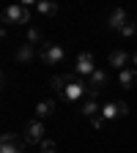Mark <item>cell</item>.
Returning a JSON list of instances; mask_svg holds the SVG:
<instances>
[{
  "label": "cell",
  "mask_w": 137,
  "mask_h": 153,
  "mask_svg": "<svg viewBox=\"0 0 137 153\" xmlns=\"http://www.w3.org/2000/svg\"><path fill=\"white\" fill-rule=\"evenodd\" d=\"M25 137H16V134L6 131L3 140H0V153H25Z\"/></svg>",
  "instance_id": "cell-5"
},
{
  "label": "cell",
  "mask_w": 137,
  "mask_h": 153,
  "mask_svg": "<svg viewBox=\"0 0 137 153\" xmlns=\"http://www.w3.org/2000/svg\"><path fill=\"white\" fill-rule=\"evenodd\" d=\"M96 68H99V66H96V60H93L91 52H80V55H77V63H74V74L77 76H88V79H91V74Z\"/></svg>",
  "instance_id": "cell-4"
},
{
  "label": "cell",
  "mask_w": 137,
  "mask_h": 153,
  "mask_svg": "<svg viewBox=\"0 0 137 153\" xmlns=\"http://www.w3.org/2000/svg\"><path fill=\"white\" fill-rule=\"evenodd\" d=\"M77 74H61V76H52V88L58 90V93H63L69 85H71V79H74Z\"/></svg>",
  "instance_id": "cell-16"
},
{
  "label": "cell",
  "mask_w": 137,
  "mask_h": 153,
  "mask_svg": "<svg viewBox=\"0 0 137 153\" xmlns=\"http://www.w3.org/2000/svg\"><path fill=\"white\" fill-rule=\"evenodd\" d=\"M129 63H132V55L129 52H124V49H112L110 52V66L112 68L124 71V68H129Z\"/></svg>",
  "instance_id": "cell-11"
},
{
  "label": "cell",
  "mask_w": 137,
  "mask_h": 153,
  "mask_svg": "<svg viewBox=\"0 0 137 153\" xmlns=\"http://www.w3.org/2000/svg\"><path fill=\"white\" fill-rule=\"evenodd\" d=\"M63 96V101H69V104H82L85 99H88V82H80V76H74V79H71V85L61 93Z\"/></svg>",
  "instance_id": "cell-2"
},
{
  "label": "cell",
  "mask_w": 137,
  "mask_h": 153,
  "mask_svg": "<svg viewBox=\"0 0 137 153\" xmlns=\"http://www.w3.org/2000/svg\"><path fill=\"white\" fill-rule=\"evenodd\" d=\"M80 112H82V118H88V120L93 123V120H96V118L102 115V107L96 104V99H93V96H88V99L80 104Z\"/></svg>",
  "instance_id": "cell-9"
},
{
  "label": "cell",
  "mask_w": 137,
  "mask_h": 153,
  "mask_svg": "<svg viewBox=\"0 0 137 153\" xmlns=\"http://www.w3.org/2000/svg\"><path fill=\"white\" fill-rule=\"evenodd\" d=\"M118 79H121V85H124V88H134V82H137V71L129 66V68L118 71Z\"/></svg>",
  "instance_id": "cell-15"
},
{
  "label": "cell",
  "mask_w": 137,
  "mask_h": 153,
  "mask_svg": "<svg viewBox=\"0 0 137 153\" xmlns=\"http://www.w3.org/2000/svg\"><path fill=\"white\" fill-rule=\"evenodd\" d=\"M33 57H36V47L33 44H22L16 49V63H30Z\"/></svg>",
  "instance_id": "cell-13"
},
{
  "label": "cell",
  "mask_w": 137,
  "mask_h": 153,
  "mask_svg": "<svg viewBox=\"0 0 137 153\" xmlns=\"http://www.w3.org/2000/svg\"><path fill=\"white\" fill-rule=\"evenodd\" d=\"M104 85H107V71H104V68H96V71L91 74V79H88V93L96 99V93H99Z\"/></svg>",
  "instance_id": "cell-8"
},
{
  "label": "cell",
  "mask_w": 137,
  "mask_h": 153,
  "mask_svg": "<svg viewBox=\"0 0 137 153\" xmlns=\"http://www.w3.org/2000/svg\"><path fill=\"white\" fill-rule=\"evenodd\" d=\"M55 112V101H38L36 104V120H44V118H49V115Z\"/></svg>",
  "instance_id": "cell-14"
},
{
  "label": "cell",
  "mask_w": 137,
  "mask_h": 153,
  "mask_svg": "<svg viewBox=\"0 0 137 153\" xmlns=\"http://www.w3.org/2000/svg\"><path fill=\"white\" fill-rule=\"evenodd\" d=\"M126 22H129V16H126L124 8H112L110 16H107V27H112V30H124Z\"/></svg>",
  "instance_id": "cell-10"
},
{
  "label": "cell",
  "mask_w": 137,
  "mask_h": 153,
  "mask_svg": "<svg viewBox=\"0 0 137 153\" xmlns=\"http://www.w3.org/2000/svg\"><path fill=\"white\" fill-rule=\"evenodd\" d=\"M132 68H134V71H137V49H134V52H132Z\"/></svg>",
  "instance_id": "cell-20"
},
{
  "label": "cell",
  "mask_w": 137,
  "mask_h": 153,
  "mask_svg": "<svg viewBox=\"0 0 137 153\" xmlns=\"http://www.w3.org/2000/svg\"><path fill=\"white\" fill-rule=\"evenodd\" d=\"M38 153H58V145L52 140H44L41 145H38Z\"/></svg>",
  "instance_id": "cell-17"
},
{
  "label": "cell",
  "mask_w": 137,
  "mask_h": 153,
  "mask_svg": "<svg viewBox=\"0 0 137 153\" xmlns=\"http://www.w3.org/2000/svg\"><path fill=\"white\" fill-rule=\"evenodd\" d=\"M25 140L30 142V145H41L47 137H44V123L41 120H30L28 123V128H25Z\"/></svg>",
  "instance_id": "cell-7"
},
{
  "label": "cell",
  "mask_w": 137,
  "mask_h": 153,
  "mask_svg": "<svg viewBox=\"0 0 137 153\" xmlns=\"http://www.w3.org/2000/svg\"><path fill=\"white\" fill-rule=\"evenodd\" d=\"M134 33H137V22H132V19H129V22H126V27L121 30V36H124V38H132Z\"/></svg>",
  "instance_id": "cell-19"
},
{
  "label": "cell",
  "mask_w": 137,
  "mask_h": 153,
  "mask_svg": "<svg viewBox=\"0 0 137 153\" xmlns=\"http://www.w3.org/2000/svg\"><path fill=\"white\" fill-rule=\"evenodd\" d=\"M63 47L61 44H44L41 47V52H38V57H41V60L47 63V66H58V63H61L63 60Z\"/></svg>",
  "instance_id": "cell-6"
},
{
  "label": "cell",
  "mask_w": 137,
  "mask_h": 153,
  "mask_svg": "<svg viewBox=\"0 0 137 153\" xmlns=\"http://www.w3.org/2000/svg\"><path fill=\"white\" fill-rule=\"evenodd\" d=\"M30 8H33L30 0H28V3H14V6H8L6 14H3V22L6 25H28L30 22Z\"/></svg>",
  "instance_id": "cell-1"
},
{
  "label": "cell",
  "mask_w": 137,
  "mask_h": 153,
  "mask_svg": "<svg viewBox=\"0 0 137 153\" xmlns=\"http://www.w3.org/2000/svg\"><path fill=\"white\" fill-rule=\"evenodd\" d=\"M129 115V107L124 104V101H107L104 107H102V123H112V120H118V118H126Z\"/></svg>",
  "instance_id": "cell-3"
},
{
  "label": "cell",
  "mask_w": 137,
  "mask_h": 153,
  "mask_svg": "<svg viewBox=\"0 0 137 153\" xmlns=\"http://www.w3.org/2000/svg\"><path fill=\"white\" fill-rule=\"evenodd\" d=\"M36 41H41V30L38 27H28V44L36 47Z\"/></svg>",
  "instance_id": "cell-18"
},
{
  "label": "cell",
  "mask_w": 137,
  "mask_h": 153,
  "mask_svg": "<svg viewBox=\"0 0 137 153\" xmlns=\"http://www.w3.org/2000/svg\"><path fill=\"white\" fill-rule=\"evenodd\" d=\"M33 11L41 14V16H55V14H58V3H49V0H36V3H33Z\"/></svg>",
  "instance_id": "cell-12"
}]
</instances>
